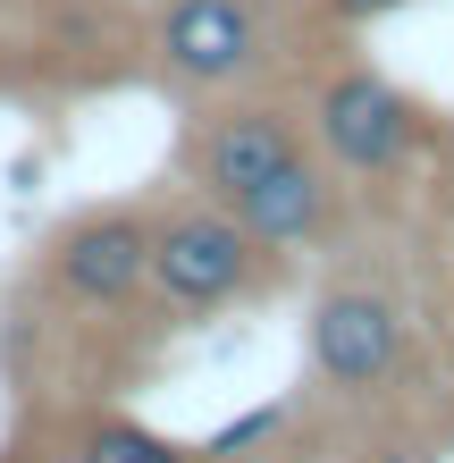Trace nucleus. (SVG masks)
<instances>
[{
	"mask_svg": "<svg viewBox=\"0 0 454 463\" xmlns=\"http://www.w3.org/2000/svg\"><path fill=\"white\" fill-rule=\"evenodd\" d=\"M144 287L177 312H219V304H253L278 287V253L261 244L227 203H185L169 220H152V253H144Z\"/></svg>",
	"mask_w": 454,
	"mask_h": 463,
	"instance_id": "nucleus-1",
	"label": "nucleus"
},
{
	"mask_svg": "<svg viewBox=\"0 0 454 463\" xmlns=\"http://www.w3.org/2000/svg\"><path fill=\"white\" fill-rule=\"evenodd\" d=\"M152 60L194 101L245 93L253 76L270 68V9H261V0H160Z\"/></svg>",
	"mask_w": 454,
	"mask_h": 463,
	"instance_id": "nucleus-2",
	"label": "nucleus"
},
{
	"mask_svg": "<svg viewBox=\"0 0 454 463\" xmlns=\"http://www.w3.org/2000/svg\"><path fill=\"white\" fill-rule=\"evenodd\" d=\"M311 144L337 177H395L421 144V101L379 68H337L311 93Z\"/></svg>",
	"mask_w": 454,
	"mask_h": 463,
	"instance_id": "nucleus-3",
	"label": "nucleus"
},
{
	"mask_svg": "<svg viewBox=\"0 0 454 463\" xmlns=\"http://www.w3.org/2000/svg\"><path fill=\"white\" fill-rule=\"evenodd\" d=\"M303 152V118L286 101H253V93H219L185 135V185L202 203H236L245 185H261L278 160Z\"/></svg>",
	"mask_w": 454,
	"mask_h": 463,
	"instance_id": "nucleus-4",
	"label": "nucleus"
},
{
	"mask_svg": "<svg viewBox=\"0 0 454 463\" xmlns=\"http://www.w3.org/2000/svg\"><path fill=\"white\" fill-rule=\"evenodd\" d=\"M395 363H404V312L387 287H329L311 304V371L337 396L387 388Z\"/></svg>",
	"mask_w": 454,
	"mask_h": 463,
	"instance_id": "nucleus-5",
	"label": "nucleus"
},
{
	"mask_svg": "<svg viewBox=\"0 0 454 463\" xmlns=\"http://www.w3.org/2000/svg\"><path fill=\"white\" fill-rule=\"evenodd\" d=\"M144 253H152V220L144 211H85L51 236V287L85 312H110V304H135L144 295Z\"/></svg>",
	"mask_w": 454,
	"mask_h": 463,
	"instance_id": "nucleus-6",
	"label": "nucleus"
},
{
	"mask_svg": "<svg viewBox=\"0 0 454 463\" xmlns=\"http://www.w3.org/2000/svg\"><path fill=\"white\" fill-rule=\"evenodd\" d=\"M227 211L270 244V253H303V244H320L337 228V169L311 160V152H295V160H278L261 185H245Z\"/></svg>",
	"mask_w": 454,
	"mask_h": 463,
	"instance_id": "nucleus-7",
	"label": "nucleus"
},
{
	"mask_svg": "<svg viewBox=\"0 0 454 463\" xmlns=\"http://www.w3.org/2000/svg\"><path fill=\"white\" fill-rule=\"evenodd\" d=\"M68 463H194V455H185L177 439H160V430H144V421L101 413V421L76 430V455Z\"/></svg>",
	"mask_w": 454,
	"mask_h": 463,
	"instance_id": "nucleus-8",
	"label": "nucleus"
},
{
	"mask_svg": "<svg viewBox=\"0 0 454 463\" xmlns=\"http://www.w3.org/2000/svg\"><path fill=\"white\" fill-rule=\"evenodd\" d=\"M387 9H404V0H329V17H345V25H370V17H387Z\"/></svg>",
	"mask_w": 454,
	"mask_h": 463,
	"instance_id": "nucleus-9",
	"label": "nucleus"
}]
</instances>
